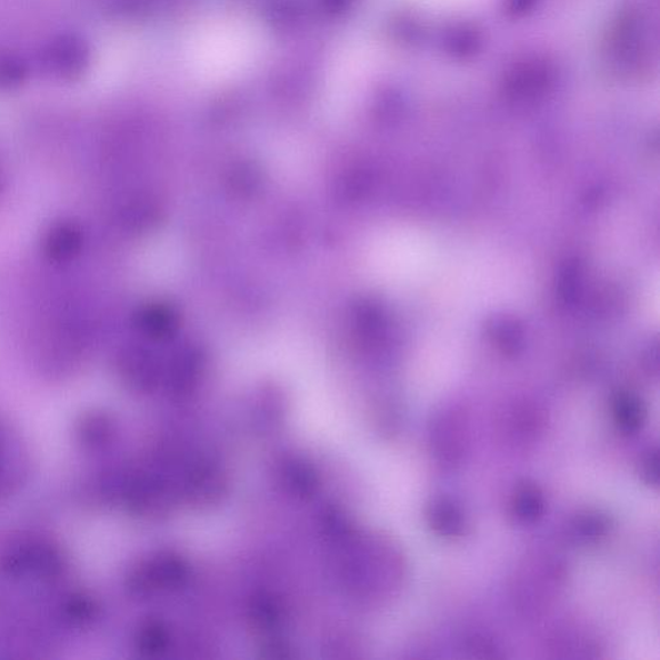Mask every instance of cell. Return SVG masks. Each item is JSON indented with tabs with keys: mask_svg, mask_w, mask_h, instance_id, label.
Instances as JSON below:
<instances>
[{
	"mask_svg": "<svg viewBox=\"0 0 660 660\" xmlns=\"http://www.w3.org/2000/svg\"><path fill=\"white\" fill-rule=\"evenodd\" d=\"M510 512L519 524H534L546 512L543 490L534 482H521L511 494Z\"/></svg>",
	"mask_w": 660,
	"mask_h": 660,
	"instance_id": "8",
	"label": "cell"
},
{
	"mask_svg": "<svg viewBox=\"0 0 660 660\" xmlns=\"http://www.w3.org/2000/svg\"><path fill=\"white\" fill-rule=\"evenodd\" d=\"M27 70L20 60L13 58L0 59V88L10 90L26 80Z\"/></svg>",
	"mask_w": 660,
	"mask_h": 660,
	"instance_id": "12",
	"label": "cell"
},
{
	"mask_svg": "<svg viewBox=\"0 0 660 660\" xmlns=\"http://www.w3.org/2000/svg\"><path fill=\"white\" fill-rule=\"evenodd\" d=\"M426 519L433 533L442 538H460L469 528L462 507L450 498L433 499L426 510Z\"/></svg>",
	"mask_w": 660,
	"mask_h": 660,
	"instance_id": "6",
	"label": "cell"
},
{
	"mask_svg": "<svg viewBox=\"0 0 660 660\" xmlns=\"http://www.w3.org/2000/svg\"><path fill=\"white\" fill-rule=\"evenodd\" d=\"M610 520L606 513L594 510L578 512L568 521L567 538L576 544H593L606 538L610 530Z\"/></svg>",
	"mask_w": 660,
	"mask_h": 660,
	"instance_id": "9",
	"label": "cell"
},
{
	"mask_svg": "<svg viewBox=\"0 0 660 660\" xmlns=\"http://www.w3.org/2000/svg\"><path fill=\"white\" fill-rule=\"evenodd\" d=\"M462 649L464 654L478 659H498L503 658L501 646L489 634L482 632H471L463 639Z\"/></svg>",
	"mask_w": 660,
	"mask_h": 660,
	"instance_id": "11",
	"label": "cell"
},
{
	"mask_svg": "<svg viewBox=\"0 0 660 660\" xmlns=\"http://www.w3.org/2000/svg\"><path fill=\"white\" fill-rule=\"evenodd\" d=\"M547 418L541 409L533 406H518L497 420L498 433L507 444L514 448L533 446L542 437Z\"/></svg>",
	"mask_w": 660,
	"mask_h": 660,
	"instance_id": "3",
	"label": "cell"
},
{
	"mask_svg": "<svg viewBox=\"0 0 660 660\" xmlns=\"http://www.w3.org/2000/svg\"><path fill=\"white\" fill-rule=\"evenodd\" d=\"M88 48L74 37H61L53 40L44 52V63L53 76L61 79H76L88 67Z\"/></svg>",
	"mask_w": 660,
	"mask_h": 660,
	"instance_id": "4",
	"label": "cell"
},
{
	"mask_svg": "<svg viewBox=\"0 0 660 660\" xmlns=\"http://www.w3.org/2000/svg\"><path fill=\"white\" fill-rule=\"evenodd\" d=\"M613 421L617 429L624 434L641 431L647 421V409L642 402L631 396H621L614 400Z\"/></svg>",
	"mask_w": 660,
	"mask_h": 660,
	"instance_id": "10",
	"label": "cell"
},
{
	"mask_svg": "<svg viewBox=\"0 0 660 660\" xmlns=\"http://www.w3.org/2000/svg\"><path fill=\"white\" fill-rule=\"evenodd\" d=\"M83 231L79 224L62 220L51 224L44 233L43 252L48 260L67 263L76 260L83 249Z\"/></svg>",
	"mask_w": 660,
	"mask_h": 660,
	"instance_id": "5",
	"label": "cell"
},
{
	"mask_svg": "<svg viewBox=\"0 0 660 660\" xmlns=\"http://www.w3.org/2000/svg\"><path fill=\"white\" fill-rule=\"evenodd\" d=\"M640 477L650 487L659 484V452L657 448L649 449L641 458L639 466Z\"/></svg>",
	"mask_w": 660,
	"mask_h": 660,
	"instance_id": "13",
	"label": "cell"
},
{
	"mask_svg": "<svg viewBox=\"0 0 660 660\" xmlns=\"http://www.w3.org/2000/svg\"><path fill=\"white\" fill-rule=\"evenodd\" d=\"M567 582L563 562L549 553L522 561L511 581L514 607L527 617H538L552 607Z\"/></svg>",
	"mask_w": 660,
	"mask_h": 660,
	"instance_id": "1",
	"label": "cell"
},
{
	"mask_svg": "<svg viewBox=\"0 0 660 660\" xmlns=\"http://www.w3.org/2000/svg\"><path fill=\"white\" fill-rule=\"evenodd\" d=\"M472 446L471 418L461 408L442 409L429 429L430 453L442 469L453 470L469 457Z\"/></svg>",
	"mask_w": 660,
	"mask_h": 660,
	"instance_id": "2",
	"label": "cell"
},
{
	"mask_svg": "<svg viewBox=\"0 0 660 660\" xmlns=\"http://www.w3.org/2000/svg\"><path fill=\"white\" fill-rule=\"evenodd\" d=\"M549 648L557 658L587 659L598 657L599 643L581 628L563 627L552 634Z\"/></svg>",
	"mask_w": 660,
	"mask_h": 660,
	"instance_id": "7",
	"label": "cell"
}]
</instances>
